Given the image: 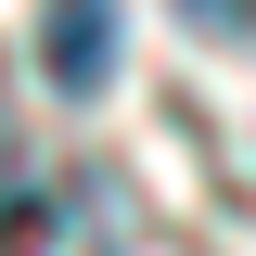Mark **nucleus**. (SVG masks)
<instances>
[{
  "instance_id": "f257e3e1",
  "label": "nucleus",
  "mask_w": 256,
  "mask_h": 256,
  "mask_svg": "<svg viewBox=\"0 0 256 256\" xmlns=\"http://www.w3.org/2000/svg\"><path fill=\"white\" fill-rule=\"evenodd\" d=\"M116 52H128V13H116V0H38V64H52L64 102H102Z\"/></svg>"
},
{
  "instance_id": "f03ea898",
  "label": "nucleus",
  "mask_w": 256,
  "mask_h": 256,
  "mask_svg": "<svg viewBox=\"0 0 256 256\" xmlns=\"http://www.w3.org/2000/svg\"><path fill=\"white\" fill-rule=\"evenodd\" d=\"M52 244V205H38V192H0V256H38Z\"/></svg>"
},
{
  "instance_id": "7ed1b4c3",
  "label": "nucleus",
  "mask_w": 256,
  "mask_h": 256,
  "mask_svg": "<svg viewBox=\"0 0 256 256\" xmlns=\"http://www.w3.org/2000/svg\"><path fill=\"white\" fill-rule=\"evenodd\" d=\"M192 38H256V0H180Z\"/></svg>"
}]
</instances>
